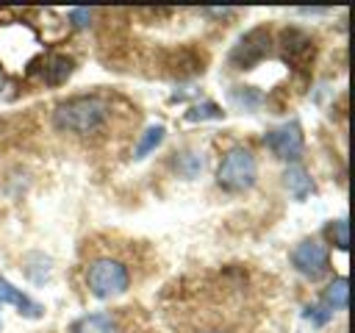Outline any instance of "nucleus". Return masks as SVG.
<instances>
[{"label":"nucleus","mask_w":355,"mask_h":333,"mask_svg":"<svg viewBox=\"0 0 355 333\" xmlns=\"http://www.w3.org/2000/svg\"><path fill=\"white\" fill-rule=\"evenodd\" d=\"M200 333H227V330H222V327H208V330H200Z\"/></svg>","instance_id":"nucleus-20"},{"label":"nucleus","mask_w":355,"mask_h":333,"mask_svg":"<svg viewBox=\"0 0 355 333\" xmlns=\"http://www.w3.org/2000/svg\"><path fill=\"white\" fill-rule=\"evenodd\" d=\"M327 233H330L336 250H341V253L349 250V222H347V219H336V222L327 228Z\"/></svg>","instance_id":"nucleus-16"},{"label":"nucleus","mask_w":355,"mask_h":333,"mask_svg":"<svg viewBox=\"0 0 355 333\" xmlns=\"http://www.w3.org/2000/svg\"><path fill=\"white\" fill-rule=\"evenodd\" d=\"M230 100L239 105V108H247V111H252V108H258L261 105V92L255 89V86H233L230 89Z\"/></svg>","instance_id":"nucleus-14"},{"label":"nucleus","mask_w":355,"mask_h":333,"mask_svg":"<svg viewBox=\"0 0 355 333\" xmlns=\"http://www.w3.org/2000/svg\"><path fill=\"white\" fill-rule=\"evenodd\" d=\"M200 166H202L200 155H194V153H183V158H180V164H178V172L186 175V178H194V175L200 172Z\"/></svg>","instance_id":"nucleus-18"},{"label":"nucleus","mask_w":355,"mask_h":333,"mask_svg":"<svg viewBox=\"0 0 355 333\" xmlns=\"http://www.w3.org/2000/svg\"><path fill=\"white\" fill-rule=\"evenodd\" d=\"M327 311L338 314V311H347V302H349V280L347 278H336L324 291H322V300H319Z\"/></svg>","instance_id":"nucleus-12"},{"label":"nucleus","mask_w":355,"mask_h":333,"mask_svg":"<svg viewBox=\"0 0 355 333\" xmlns=\"http://www.w3.org/2000/svg\"><path fill=\"white\" fill-rule=\"evenodd\" d=\"M69 333H119V325L111 314H86L69 325Z\"/></svg>","instance_id":"nucleus-11"},{"label":"nucleus","mask_w":355,"mask_h":333,"mask_svg":"<svg viewBox=\"0 0 355 333\" xmlns=\"http://www.w3.org/2000/svg\"><path fill=\"white\" fill-rule=\"evenodd\" d=\"M269 53H272V33L269 28L258 25L239 36V42L227 53V64L233 69H255L263 58H269Z\"/></svg>","instance_id":"nucleus-4"},{"label":"nucleus","mask_w":355,"mask_h":333,"mask_svg":"<svg viewBox=\"0 0 355 333\" xmlns=\"http://www.w3.org/2000/svg\"><path fill=\"white\" fill-rule=\"evenodd\" d=\"M108 114H111V105H108L105 97H100V94H75V97H67L55 105L53 125L64 133L92 136L105 125Z\"/></svg>","instance_id":"nucleus-1"},{"label":"nucleus","mask_w":355,"mask_h":333,"mask_svg":"<svg viewBox=\"0 0 355 333\" xmlns=\"http://www.w3.org/2000/svg\"><path fill=\"white\" fill-rule=\"evenodd\" d=\"M0 327H3V319H0Z\"/></svg>","instance_id":"nucleus-22"},{"label":"nucleus","mask_w":355,"mask_h":333,"mask_svg":"<svg viewBox=\"0 0 355 333\" xmlns=\"http://www.w3.org/2000/svg\"><path fill=\"white\" fill-rule=\"evenodd\" d=\"M0 89H6V72L0 69Z\"/></svg>","instance_id":"nucleus-21"},{"label":"nucleus","mask_w":355,"mask_h":333,"mask_svg":"<svg viewBox=\"0 0 355 333\" xmlns=\"http://www.w3.org/2000/svg\"><path fill=\"white\" fill-rule=\"evenodd\" d=\"M263 144L272 150L275 158H280V161H297V158L305 153V133H302V125H300L297 119L283 122V125L272 128V130L263 136Z\"/></svg>","instance_id":"nucleus-7"},{"label":"nucleus","mask_w":355,"mask_h":333,"mask_svg":"<svg viewBox=\"0 0 355 333\" xmlns=\"http://www.w3.org/2000/svg\"><path fill=\"white\" fill-rule=\"evenodd\" d=\"M164 136H166V128H164V125H150V128L139 136V142H136V147H133V158H136V161L147 158V155L164 142Z\"/></svg>","instance_id":"nucleus-13"},{"label":"nucleus","mask_w":355,"mask_h":333,"mask_svg":"<svg viewBox=\"0 0 355 333\" xmlns=\"http://www.w3.org/2000/svg\"><path fill=\"white\" fill-rule=\"evenodd\" d=\"M39 64L42 67H33L31 72H36L39 80L47 83V86H61L75 72V58L72 56H64V53H50L44 58H39Z\"/></svg>","instance_id":"nucleus-8"},{"label":"nucleus","mask_w":355,"mask_h":333,"mask_svg":"<svg viewBox=\"0 0 355 333\" xmlns=\"http://www.w3.org/2000/svg\"><path fill=\"white\" fill-rule=\"evenodd\" d=\"M0 305H14L25 319H42L44 316V305L36 302L33 297H28L22 289H17L6 278H0Z\"/></svg>","instance_id":"nucleus-9"},{"label":"nucleus","mask_w":355,"mask_h":333,"mask_svg":"<svg viewBox=\"0 0 355 333\" xmlns=\"http://www.w3.org/2000/svg\"><path fill=\"white\" fill-rule=\"evenodd\" d=\"M277 53L291 69L308 72L316 61V39L308 31L297 28V25L283 28L280 36H277Z\"/></svg>","instance_id":"nucleus-5"},{"label":"nucleus","mask_w":355,"mask_h":333,"mask_svg":"<svg viewBox=\"0 0 355 333\" xmlns=\"http://www.w3.org/2000/svg\"><path fill=\"white\" fill-rule=\"evenodd\" d=\"M288 258H291V266L308 280H319L330 272V250L316 239H302Z\"/></svg>","instance_id":"nucleus-6"},{"label":"nucleus","mask_w":355,"mask_h":333,"mask_svg":"<svg viewBox=\"0 0 355 333\" xmlns=\"http://www.w3.org/2000/svg\"><path fill=\"white\" fill-rule=\"evenodd\" d=\"M86 289L97 297V300H111L119 297L130 289V269L111 255L94 258L86 266Z\"/></svg>","instance_id":"nucleus-3"},{"label":"nucleus","mask_w":355,"mask_h":333,"mask_svg":"<svg viewBox=\"0 0 355 333\" xmlns=\"http://www.w3.org/2000/svg\"><path fill=\"white\" fill-rule=\"evenodd\" d=\"M283 183L286 189L291 191L294 200H305L311 191H313V180H311V172L300 164H288L286 172H283Z\"/></svg>","instance_id":"nucleus-10"},{"label":"nucleus","mask_w":355,"mask_h":333,"mask_svg":"<svg viewBox=\"0 0 355 333\" xmlns=\"http://www.w3.org/2000/svg\"><path fill=\"white\" fill-rule=\"evenodd\" d=\"M255 178H258V161H255L252 150H247L241 144L230 147L216 166V186L230 194L250 191L255 186Z\"/></svg>","instance_id":"nucleus-2"},{"label":"nucleus","mask_w":355,"mask_h":333,"mask_svg":"<svg viewBox=\"0 0 355 333\" xmlns=\"http://www.w3.org/2000/svg\"><path fill=\"white\" fill-rule=\"evenodd\" d=\"M222 117H225V111L214 100H202V103H197V105H191L186 111L189 122H205V119H222Z\"/></svg>","instance_id":"nucleus-15"},{"label":"nucleus","mask_w":355,"mask_h":333,"mask_svg":"<svg viewBox=\"0 0 355 333\" xmlns=\"http://www.w3.org/2000/svg\"><path fill=\"white\" fill-rule=\"evenodd\" d=\"M302 316H305V319H308L313 327H322V325H327V322H330L336 314H333V311H327L322 302H316V305H308Z\"/></svg>","instance_id":"nucleus-17"},{"label":"nucleus","mask_w":355,"mask_h":333,"mask_svg":"<svg viewBox=\"0 0 355 333\" xmlns=\"http://www.w3.org/2000/svg\"><path fill=\"white\" fill-rule=\"evenodd\" d=\"M92 17H94V14H92L89 8H72V11H69V22H72L75 28H89V25H92Z\"/></svg>","instance_id":"nucleus-19"}]
</instances>
